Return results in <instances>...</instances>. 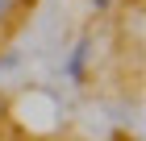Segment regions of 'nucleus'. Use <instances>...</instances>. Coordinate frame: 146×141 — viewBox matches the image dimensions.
Returning a JSON list of instances; mask_svg holds the SVG:
<instances>
[{
	"instance_id": "1",
	"label": "nucleus",
	"mask_w": 146,
	"mask_h": 141,
	"mask_svg": "<svg viewBox=\"0 0 146 141\" xmlns=\"http://www.w3.org/2000/svg\"><path fill=\"white\" fill-rule=\"evenodd\" d=\"M88 58H92V37H79L75 50H71L67 62H63V75H67L71 83H84V79H88Z\"/></svg>"
},
{
	"instance_id": "2",
	"label": "nucleus",
	"mask_w": 146,
	"mask_h": 141,
	"mask_svg": "<svg viewBox=\"0 0 146 141\" xmlns=\"http://www.w3.org/2000/svg\"><path fill=\"white\" fill-rule=\"evenodd\" d=\"M17 4H21V0H0V25L9 21V12H13V9H17Z\"/></svg>"
},
{
	"instance_id": "3",
	"label": "nucleus",
	"mask_w": 146,
	"mask_h": 141,
	"mask_svg": "<svg viewBox=\"0 0 146 141\" xmlns=\"http://www.w3.org/2000/svg\"><path fill=\"white\" fill-rule=\"evenodd\" d=\"M17 58H21V54H17V50H9V54L0 58V71H9V66H17Z\"/></svg>"
},
{
	"instance_id": "4",
	"label": "nucleus",
	"mask_w": 146,
	"mask_h": 141,
	"mask_svg": "<svg viewBox=\"0 0 146 141\" xmlns=\"http://www.w3.org/2000/svg\"><path fill=\"white\" fill-rule=\"evenodd\" d=\"M109 4H113V0H92V9H96V12H104Z\"/></svg>"
},
{
	"instance_id": "5",
	"label": "nucleus",
	"mask_w": 146,
	"mask_h": 141,
	"mask_svg": "<svg viewBox=\"0 0 146 141\" xmlns=\"http://www.w3.org/2000/svg\"><path fill=\"white\" fill-rule=\"evenodd\" d=\"M0 112H4V100H0Z\"/></svg>"
}]
</instances>
